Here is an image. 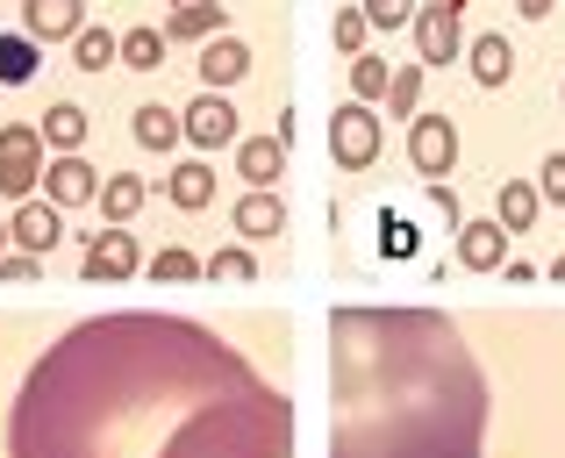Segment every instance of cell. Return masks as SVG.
Returning <instances> with one entry per match:
<instances>
[{"mask_svg":"<svg viewBox=\"0 0 565 458\" xmlns=\"http://www.w3.org/2000/svg\"><path fill=\"white\" fill-rule=\"evenodd\" d=\"M14 458H294V408L180 316L79 322L22 380Z\"/></svg>","mask_w":565,"mask_h":458,"instance_id":"obj_1","label":"cell"},{"mask_svg":"<svg viewBox=\"0 0 565 458\" xmlns=\"http://www.w3.org/2000/svg\"><path fill=\"white\" fill-rule=\"evenodd\" d=\"M330 458H480L487 373L437 308L330 316Z\"/></svg>","mask_w":565,"mask_h":458,"instance_id":"obj_2","label":"cell"},{"mask_svg":"<svg viewBox=\"0 0 565 458\" xmlns=\"http://www.w3.org/2000/svg\"><path fill=\"white\" fill-rule=\"evenodd\" d=\"M43 151H51V143H43L36 123H8V129H0V194H8L14 209H22V201L43 187V172H51Z\"/></svg>","mask_w":565,"mask_h":458,"instance_id":"obj_3","label":"cell"},{"mask_svg":"<svg viewBox=\"0 0 565 458\" xmlns=\"http://www.w3.org/2000/svg\"><path fill=\"white\" fill-rule=\"evenodd\" d=\"M408 166L423 172L429 187L451 180V166H458V123L451 115H415L408 123Z\"/></svg>","mask_w":565,"mask_h":458,"instance_id":"obj_4","label":"cell"},{"mask_svg":"<svg viewBox=\"0 0 565 458\" xmlns=\"http://www.w3.org/2000/svg\"><path fill=\"white\" fill-rule=\"evenodd\" d=\"M330 158L344 172H365L380 158V115L365 108V100H344V108L330 115Z\"/></svg>","mask_w":565,"mask_h":458,"instance_id":"obj_5","label":"cell"},{"mask_svg":"<svg viewBox=\"0 0 565 458\" xmlns=\"http://www.w3.org/2000/svg\"><path fill=\"white\" fill-rule=\"evenodd\" d=\"M458 0H429V8H415V57L423 65H451L458 51H466V22H458Z\"/></svg>","mask_w":565,"mask_h":458,"instance_id":"obj_6","label":"cell"},{"mask_svg":"<svg viewBox=\"0 0 565 458\" xmlns=\"http://www.w3.org/2000/svg\"><path fill=\"white\" fill-rule=\"evenodd\" d=\"M79 273H86V279H108V287H115V279L143 273V244H137V236H129V230H100L94 244H86Z\"/></svg>","mask_w":565,"mask_h":458,"instance_id":"obj_7","label":"cell"},{"mask_svg":"<svg viewBox=\"0 0 565 458\" xmlns=\"http://www.w3.org/2000/svg\"><path fill=\"white\" fill-rule=\"evenodd\" d=\"M86 0H22V36L36 43H79Z\"/></svg>","mask_w":565,"mask_h":458,"instance_id":"obj_8","label":"cell"},{"mask_svg":"<svg viewBox=\"0 0 565 458\" xmlns=\"http://www.w3.org/2000/svg\"><path fill=\"white\" fill-rule=\"evenodd\" d=\"M43 201H51V209H79V201H100V172L86 166V158H51V172H43Z\"/></svg>","mask_w":565,"mask_h":458,"instance_id":"obj_9","label":"cell"},{"mask_svg":"<svg viewBox=\"0 0 565 458\" xmlns=\"http://www.w3.org/2000/svg\"><path fill=\"white\" fill-rule=\"evenodd\" d=\"M186 143H201V151H222V143H244L236 137V108L222 94H201L186 108Z\"/></svg>","mask_w":565,"mask_h":458,"instance_id":"obj_10","label":"cell"},{"mask_svg":"<svg viewBox=\"0 0 565 458\" xmlns=\"http://www.w3.org/2000/svg\"><path fill=\"white\" fill-rule=\"evenodd\" d=\"M193 72H201L207 94H222V86H236V79L250 72V43H244V36H215V43H201V65H193Z\"/></svg>","mask_w":565,"mask_h":458,"instance_id":"obj_11","label":"cell"},{"mask_svg":"<svg viewBox=\"0 0 565 458\" xmlns=\"http://www.w3.org/2000/svg\"><path fill=\"white\" fill-rule=\"evenodd\" d=\"M8 236L29 251V258H43V251L65 236V215H57L51 201H22V209H14V223H8Z\"/></svg>","mask_w":565,"mask_h":458,"instance_id":"obj_12","label":"cell"},{"mask_svg":"<svg viewBox=\"0 0 565 458\" xmlns=\"http://www.w3.org/2000/svg\"><path fill=\"white\" fill-rule=\"evenodd\" d=\"M236 172L250 180V194H273V180L287 172V143L279 137H244L236 143Z\"/></svg>","mask_w":565,"mask_h":458,"instance_id":"obj_13","label":"cell"},{"mask_svg":"<svg viewBox=\"0 0 565 458\" xmlns=\"http://www.w3.org/2000/svg\"><path fill=\"white\" fill-rule=\"evenodd\" d=\"M166 36H180V43H215V36H230V8H222V0L172 8V14H166Z\"/></svg>","mask_w":565,"mask_h":458,"instance_id":"obj_14","label":"cell"},{"mask_svg":"<svg viewBox=\"0 0 565 458\" xmlns=\"http://www.w3.org/2000/svg\"><path fill=\"white\" fill-rule=\"evenodd\" d=\"M458 258H466L472 273H494V265L509 258V230L501 223H458Z\"/></svg>","mask_w":565,"mask_h":458,"instance_id":"obj_15","label":"cell"},{"mask_svg":"<svg viewBox=\"0 0 565 458\" xmlns=\"http://www.w3.org/2000/svg\"><path fill=\"white\" fill-rule=\"evenodd\" d=\"M466 57H472V79L480 86H509L515 79V43L509 36H472Z\"/></svg>","mask_w":565,"mask_h":458,"instance_id":"obj_16","label":"cell"},{"mask_svg":"<svg viewBox=\"0 0 565 458\" xmlns=\"http://www.w3.org/2000/svg\"><path fill=\"white\" fill-rule=\"evenodd\" d=\"M129 123H137V143H143V151H172V143L186 137V115H172L166 100H143Z\"/></svg>","mask_w":565,"mask_h":458,"instance_id":"obj_17","label":"cell"},{"mask_svg":"<svg viewBox=\"0 0 565 458\" xmlns=\"http://www.w3.org/2000/svg\"><path fill=\"white\" fill-rule=\"evenodd\" d=\"M36 129H43V143H51L57 158H79V143H86V108H79V100H57V108L43 115Z\"/></svg>","mask_w":565,"mask_h":458,"instance_id":"obj_18","label":"cell"},{"mask_svg":"<svg viewBox=\"0 0 565 458\" xmlns=\"http://www.w3.org/2000/svg\"><path fill=\"white\" fill-rule=\"evenodd\" d=\"M236 230H244L250 244L279 236V230H287V201H279V194H244V201H236Z\"/></svg>","mask_w":565,"mask_h":458,"instance_id":"obj_19","label":"cell"},{"mask_svg":"<svg viewBox=\"0 0 565 458\" xmlns=\"http://www.w3.org/2000/svg\"><path fill=\"white\" fill-rule=\"evenodd\" d=\"M166 194H172V209H207L215 201V172L201 166V158H186V166H172V180H166Z\"/></svg>","mask_w":565,"mask_h":458,"instance_id":"obj_20","label":"cell"},{"mask_svg":"<svg viewBox=\"0 0 565 458\" xmlns=\"http://www.w3.org/2000/svg\"><path fill=\"white\" fill-rule=\"evenodd\" d=\"M151 201V187L143 180H129V172H115V180H100V215H108V230H122L129 215Z\"/></svg>","mask_w":565,"mask_h":458,"instance_id":"obj_21","label":"cell"},{"mask_svg":"<svg viewBox=\"0 0 565 458\" xmlns=\"http://www.w3.org/2000/svg\"><path fill=\"white\" fill-rule=\"evenodd\" d=\"M386 94H394V65H386L380 51L351 57V100H365V108H380Z\"/></svg>","mask_w":565,"mask_h":458,"instance_id":"obj_22","label":"cell"},{"mask_svg":"<svg viewBox=\"0 0 565 458\" xmlns=\"http://www.w3.org/2000/svg\"><path fill=\"white\" fill-rule=\"evenodd\" d=\"M537 209H544V194H537V187H530V180H501V215H494V223L509 230V236L537 223Z\"/></svg>","mask_w":565,"mask_h":458,"instance_id":"obj_23","label":"cell"},{"mask_svg":"<svg viewBox=\"0 0 565 458\" xmlns=\"http://www.w3.org/2000/svg\"><path fill=\"white\" fill-rule=\"evenodd\" d=\"M36 65H43L36 36H0V86H29V79H36Z\"/></svg>","mask_w":565,"mask_h":458,"instance_id":"obj_24","label":"cell"},{"mask_svg":"<svg viewBox=\"0 0 565 458\" xmlns=\"http://www.w3.org/2000/svg\"><path fill=\"white\" fill-rule=\"evenodd\" d=\"M72 65H79V72L122 65V36H108V29H94V22H86V29H79V43H72Z\"/></svg>","mask_w":565,"mask_h":458,"instance_id":"obj_25","label":"cell"},{"mask_svg":"<svg viewBox=\"0 0 565 458\" xmlns=\"http://www.w3.org/2000/svg\"><path fill=\"white\" fill-rule=\"evenodd\" d=\"M122 65L129 72H158V65H166V29H151V22L122 29Z\"/></svg>","mask_w":565,"mask_h":458,"instance_id":"obj_26","label":"cell"},{"mask_svg":"<svg viewBox=\"0 0 565 458\" xmlns=\"http://www.w3.org/2000/svg\"><path fill=\"white\" fill-rule=\"evenodd\" d=\"M365 36H373L365 8H337V14H330V43H337L344 57H365Z\"/></svg>","mask_w":565,"mask_h":458,"instance_id":"obj_27","label":"cell"},{"mask_svg":"<svg viewBox=\"0 0 565 458\" xmlns=\"http://www.w3.org/2000/svg\"><path fill=\"white\" fill-rule=\"evenodd\" d=\"M415 100H423V65H394V94H386V115H394V123H415Z\"/></svg>","mask_w":565,"mask_h":458,"instance_id":"obj_28","label":"cell"},{"mask_svg":"<svg viewBox=\"0 0 565 458\" xmlns=\"http://www.w3.org/2000/svg\"><path fill=\"white\" fill-rule=\"evenodd\" d=\"M201 273H207V265L193 258L186 244H166V251L151 258V279H201Z\"/></svg>","mask_w":565,"mask_h":458,"instance_id":"obj_29","label":"cell"},{"mask_svg":"<svg viewBox=\"0 0 565 458\" xmlns=\"http://www.w3.org/2000/svg\"><path fill=\"white\" fill-rule=\"evenodd\" d=\"M359 8H365L373 29H415V8H423V0H359Z\"/></svg>","mask_w":565,"mask_h":458,"instance_id":"obj_30","label":"cell"},{"mask_svg":"<svg viewBox=\"0 0 565 458\" xmlns=\"http://www.w3.org/2000/svg\"><path fill=\"white\" fill-rule=\"evenodd\" d=\"M207 273H215V279H250V273H258V258H250L244 244H230V251H215V258H207Z\"/></svg>","mask_w":565,"mask_h":458,"instance_id":"obj_31","label":"cell"},{"mask_svg":"<svg viewBox=\"0 0 565 458\" xmlns=\"http://www.w3.org/2000/svg\"><path fill=\"white\" fill-rule=\"evenodd\" d=\"M537 194H544V201H565V151H552V158L537 166Z\"/></svg>","mask_w":565,"mask_h":458,"instance_id":"obj_32","label":"cell"},{"mask_svg":"<svg viewBox=\"0 0 565 458\" xmlns=\"http://www.w3.org/2000/svg\"><path fill=\"white\" fill-rule=\"evenodd\" d=\"M0 279H36V258H29V251L22 258H0Z\"/></svg>","mask_w":565,"mask_h":458,"instance_id":"obj_33","label":"cell"},{"mask_svg":"<svg viewBox=\"0 0 565 458\" xmlns=\"http://www.w3.org/2000/svg\"><path fill=\"white\" fill-rule=\"evenodd\" d=\"M552 273H558V279H565V258H558V265H552Z\"/></svg>","mask_w":565,"mask_h":458,"instance_id":"obj_34","label":"cell"},{"mask_svg":"<svg viewBox=\"0 0 565 458\" xmlns=\"http://www.w3.org/2000/svg\"><path fill=\"white\" fill-rule=\"evenodd\" d=\"M0 244H8V223H0Z\"/></svg>","mask_w":565,"mask_h":458,"instance_id":"obj_35","label":"cell"},{"mask_svg":"<svg viewBox=\"0 0 565 458\" xmlns=\"http://www.w3.org/2000/svg\"><path fill=\"white\" fill-rule=\"evenodd\" d=\"M180 8H193V0H180Z\"/></svg>","mask_w":565,"mask_h":458,"instance_id":"obj_36","label":"cell"},{"mask_svg":"<svg viewBox=\"0 0 565 458\" xmlns=\"http://www.w3.org/2000/svg\"><path fill=\"white\" fill-rule=\"evenodd\" d=\"M558 100H565V86H558Z\"/></svg>","mask_w":565,"mask_h":458,"instance_id":"obj_37","label":"cell"}]
</instances>
